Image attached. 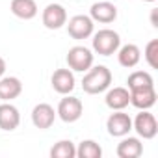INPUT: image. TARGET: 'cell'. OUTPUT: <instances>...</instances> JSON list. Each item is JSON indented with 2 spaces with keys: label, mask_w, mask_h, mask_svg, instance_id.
<instances>
[{
  "label": "cell",
  "mask_w": 158,
  "mask_h": 158,
  "mask_svg": "<svg viewBox=\"0 0 158 158\" xmlns=\"http://www.w3.org/2000/svg\"><path fill=\"white\" fill-rule=\"evenodd\" d=\"M117 156L119 158H139L143 152V143L139 138H132V136H123V139L117 143Z\"/></svg>",
  "instance_id": "16"
},
{
  "label": "cell",
  "mask_w": 158,
  "mask_h": 158,
  "mask_svg": "<svg viewBox=\"0 0 158 158\" xmlns=\"http://www.w3.org/2000/svg\"><path fill=\"white\" fill-rule=\"evenodd\" d=\"M132 128L136 130V134L143 139H152L158 134V123L156 117L149 112V110H139V114L136 115V119L132 121Z\"/></svg>",
  "instance_id": "6"
},
{
  "label": "cell",
  "mask_w": 158,
  "mask_h": 158,
  "mask_svg": "<svg viewBox=\"0 0 158 158\" xmlns=\"http://www.w3.org/2000/svg\"><path fill=\"white\" fill-rule=\"evenodd\" d=\"M145 61L151 69H158V39H151L145 47Z\"/></svg>",
  "instance_id": "22"
},
{
  "label": "cell",
  "mask_w": 158,
  "mask_h": 158,
  "mask_svg": "<svg viewBox=\"0 0 158 158\" xmlns=\"http://www.w3.org/2000/svg\"><path fill=\"white\" fill-rule=\"evenodd\" d=\"M65 24L73 39H88L93 35V30H95V23L89 15H74Z\"/></svg>",
  "instance_id": "5"
},
{
  "label": "cell",
  "mask_w": 158,
  "mask_h": 158,
  "mask_svg": "<svg viewBox=\"0 0 158 158\" xmlns=\"http://www.w3.org/2000/svg\"><path fill=\"white\" fill-rule=\"evenodd\" d=\"M104 102L110 110H125L130 104V91L128 88H108L106 89V97Z\"/></svg>",
  "instance_id": "13"
},
{
  "label": "cell",
  "mask_w": 158,
  "mask_h": 158,
  "mask_svg": "<svg viewBox=\"0 0 158 158\" xmlns=\"http://www.w3.org/2000/svg\"><path fill=\"white\" fill-rule=\"evenodd\" d=\"M50 156L52 158H74L76 156V147L71 139H60L58 143L52 145Z\"/></svg>",
  "instance_id": "21"
},
{
  "label": "cell",
  "mask_w": 158,
  "mask_h": 158,
  "mask_svg": "<svg viewBox=\"0 0 158 158\" xmlns=\"http://www.w3.org/2000/svg\"><path fill=\"white\" fill-rule=\"evenodd\" d=\"M84 114V104L80 99H76L73 95H63V99L60 101L58 108H56V115L63 121V123H76Z\"/></svg>",
  "instance_id": "4"
},
{
  "label": "cell",
  "mask_w": 158,
  "mask_h": 158,
  "mask_svg": "<svg viewBox=\"0 0 158 158\" xmlns=\"http://www.w3.org/2000/svg\"><path fill=\"white\" fill-rule=\"evenodd\" d=\"M41 21H43V26L45 28H48V30H60L67 23V10L61 4L52 2V4H48L43 10Z\"/></svg>",
  "instance_id": "7"
},
{
  "label": "cell",
  "mask_w": 158,
  "mask_h": 158,
  "mask_svg": "<svg viewBox=\"0 0 158 158\" xmlns=\"http://www.w3.org/2000/svg\"><path fill=\"white\" fill-rule=\"evenodd\" d=\"M89 17L93 19V23L110 24L117 19V8L112 2H108V0H97L89 8Z\"/></svg>",
  "instance_id": "10"
},
{
  "label": "cell",
  "mask_w": 158,
  "mask_h": 158,
  "mask_svg": "<svg viewBox=\"0 0 158 158\" xmlns=\"http://www.w3.org/2000/svg\"><path fill=\"white\" fill-rule=\"evenodd\" d=\"M4 74H6V60L0 56V78H2Z\"/></svg>",
  "instance_id": "23"
},
{
  "label": "cell",
  "mask_w": 158,
  "mask_h": 158,
  "mask_svg": "<svg viewBox=\"0 0 158 158\" xmlns=\"http://www.w3.org/2000/svg\"><path fill=\"white\" fill-rule=\"evenodd\" d=\"M91 47H93V50L99 56H112L121 47V35L115 30L102 28V30H99V32L93 34Z\"/></svg>",
  "instance_id": "2"
},
{
  "label": "cell",
  "mask_w": 158,
  "mask_h": 158,
  "mask_svg": "<svg viewBox=\"0 0 158 158\" xmlns=\"http://www.w3.org/2000/svg\"><path fill=\"white\" fill-rule=\"evenodd\" d=\"M127 84H128V89H139V88L154 86V80H152L151 73L147 71H134L132 74H128Z\"/></svg>",
  "instance_id": "20"
},
{
  "label": "cell",
  "mask_w": 158,
  "mask_h": 158,
  "mask_svg": "<svg viewBox=\"0 0 158 158\" xmlns=\"http://www.w3.org/2000/svg\"><path fill=\"white\" fill-rule=\"evenodd\" d=\"M106 128H108L110 136L123 138V136H127L132 130V119L123 110H114V114L106 119Z\"/></svg>",
  "instance_id": "8"
},
{
  "label": "cell",
  "mask_w": 158,
  "mask_h": 158,
  "mask_svg": "<svg viewBox=\"0 0 158 158\" xmlns=\"http://www.w3.org/2000/svg\"><path fill=\"white\" fill-rule=\"evenodd\" d=\"M10 10L17 19H23V21H32L39 11L35 0H11Z\"/></svg>",
  "instance_id": "18"
},
{
  "label": "cell",
  "mask_w": 158,
  "mask_h": 158,
  "mask_svg": "<svg viewBox=\"0 0 158 158\" xmlns=\"http://www.w3.org/2000/svg\"><path fill=\"white\" fill-rule=\"evenodd\" d=\"M141 60V50L138 45L134 43H128V45H123L117 48V61L121 67H127V69H132L139 63Z\"/></svg>",
  "instance_id": "17"
},
{
  "label": "cell",
  "mask_w": 158,
  "mask_h": 158,
  "mask_svg": "<svg viewBox=\"0 0 158 158\" xmlns=\"http://www.w3.org/2000/svg\"><path fill=\"white\" fill-rule=\"evenodd\" d=\"M76 156L78 158H101L102 156V147L95 139H84L76 147Z\"/></svg>",
  "instance_id": "19"
},
{
  "label": "cell",
  "mask_w": 158,
  "mask_h": 158,
  "mask_svg": "<svg viewBox=\"0 0 158 158\" xmlns=\"http://www.w3.org/2000/svg\"><path fill=\"white\" fill-rule=\"evenodd\" d=\"M56 117H58V115H56V110H54L50 104H47V102H39V104H35L34 110H32V123H34V127L39 128V130L50 128V127L54 125Z\"/></svg>",
  "instance_id": "11"
},
{
  "label": "cell",
  "mask_w": 158,
  "mask_h": 158,
  "mask_svg": "<svg viewBox=\"0 0 158 158\" xmlns=\"http://www.w3.org/2000/svg\"><path fill=\"white\" fill-rule=\"evenodd\" d=\"M130 91V104L138 110H149L156 104V89L154 86L139 88V89H128Z\"/></svg>",
  "instance_id": "12"
},
{
  "label": "cell",
  "mask_w": 158,
  "mask_h": 158,
  "mask_svg": "<svg viewBox=\"0 0 158 158\" xmlns=\"http://www.w3.org/2000/svg\"><path fill=\"white\" fill-rule=\"evenodd\" d=\"M52 89L60 95H69L73 93V89L76 88V80H74V73L71 69H56L52 78H50Z\"/></svg>",
  "instance_id": "9"
},
{
  "label": "cell",
  "mask_w": 158,
  "mask_h": 158,
  "mask_svg": "<svg viewBox=\"0 0 158 158\" xmlns=\"http://www.w3.org/2000/svg\"><path fill=\"white\" fill-rule=\"evenodd\" d=\"M143 2H151L152 4V2H156V0H143Z\"/></svg>",
  "instance_id": "25"
},
{
  "label": "cell",
  "mask_w": 158,
  "mask_h": 158,
  "mask_svg": "<svg viewBox=\"0 0 158 158\" xmlns=\"http://www.w3.org/2000/svg\"><path fill=\"white\" fill-rule=\"evenodd\" d=\"M21 125V114L19 108L13 106L11 102H2L0 104V128L11 132Z\"/></svg>",
  "instance_id": "14"
},
{
  "label": "cell",
  "mask_w": 158,
  "mask_h": 158,
  "mask_svg": "<svg viewBox=\"0 0 158 158\" xmlns=\"http://www.w3.org/2000/svg\"><path fill=\"white\" fill-rule=\"evenodd\" d=\"M23 93V82L17 76H2L0 78V101L11 102Z\"/></svg>",
  "instance_id": "15"
},
{
  "label": "cell",
  "mask_w": 158,
  "mask_h": 158,
  "mask_svg": "<svg viewBox=\"0 0 158 158\" xmlns=\"http://www.w3.org/2000/svg\"><path fill=\"white\" fill-rule=\"evenodd\" d=\"M112 71L106 65H91L82 78V89L88 95H99L112 86Z\"/></svg>",
  "instance_id": "1"
},
{
  "label": "cell",
  "mask_w": 158,
  "mask_h": 158,
  "mask_svg": "<svg viewBox=\"0 0 158 158\" xmlns=\"http://www.w3.org/2000/svg\"><path fill=\"white\" fill-rule=\"evenodd\" d=\"M156 11H158V10H152V11H151V24H152L154 28H158V21H156Z\"/></svg>",
  "instance_id": "24"
},
{
  "label": "cell",
  "mask_w": 158,
  "mask_h": 158,
  "mask_svg": "<svg viewBox=\"0 0 158 158\" xmlns=\"http://www.w3.org/2000/svg\"><path fill=\"white\" fill-rule=\"evenodd\" d=\"M67 65L71 71H76V73H86L91 65H93V60H95V54L88 48V47H82V45H76L73 48H69L67 52Z\"/></svg>",
  "instance_id": "3"
}]
</instances>
